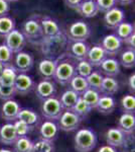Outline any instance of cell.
I'll list each match as a JSON object with an SVG mask.
<instances>
[{
  "label": "cell",
  "instance_id": "6da1fadb",
  "mask_svg": "<svg viewBox=\"0 0 135 152\" xmlns=\"http://www.w3.org/2000/svg\"><path fill=\"white\" fill-rule=\"evenodd\" d=\"M56 60H58V63H56L53 79L56 80V82H58L63 86L69 85L71 79L76 75V64L73 60L65 57V56L56 59Z\"/></svg>",
  "mask_w": 135,
  "mask_h": 152
},
{
  "label": "cell",
  "instance_id": "7a4b0ae2",
  "mask_svg": "<svg viewBox=\"0 0 135 152\" xmlns=\"http://www.w3.org/2000/svg\"><path fill=\"white\" fill-rule=\"evenodd\" d=\"M98 143L97 134L93 130L84 128L77 131L74 138V146L77 152H91Z\"/></svg>",
  "mask_w": 135,
  "mask_h": 152
},
{
  "label": "cell",
  "instance_id": "3957f363",
  "mask_svg": "<svg viewBox=\"0 0 135 152\" xmlns=\"http://www.w3.org/2000/svg\"><path fill=\"white\" fill-rule=\"evenodd\" d=\"M20 31L22 33L25 40L30 43H34L40 40L43 37V31L40 24V14H33L32 16L26 19L22 23Z\"/></svg>",
  "mask_w": 135,
  "mask_h": 152
},
{
  "label": "cell",
  "instance_id": "277c9868",
  "mask_svg": "<svg viewBox=\"0 0 135 152\" xmlns=\"http://www.w3.org/2000/svg\"><path fill=\"white\" fill-rule=\"evenodd\" d=\"M91 36V28L85 20H76L68 26L67 38L71 42H86Z\"/></svg>",
  "mask_w": 135,
  "mask_h": 152
},
{
  "label": "cell",
  "instance_id": "5b68a950",
  "mask_svg": "<svg viewBox=\"0 0 135 152\" xmlns=\"http://www.w3.org/2000/svg\"><path fill=\"white\" fill-rule=\"evenodd\" d=\"M43 102V107H41L43 116L48 121H58L64 113V109L60 102V99L55 96L45 99Z\"/></svg>",
  "mask_w": 135,
  "mask_h": 152
},
{
  "label": "cell",
  "instance_id": "8992f818",
  "mask_svg": "<svg viewBox=\"0 0 135 152\" xmlns=\"http://www.w3.org/2000/svg\"><path fill=\"white\" fill-rule=\"evenodd\" d=\"M58 121V129L65 132L77 131L82 123V119L76 115L73 111H64L62 116L60 117Z\"/></svg>",
  "mask_w": 135,
  "mask_h": 152
},
{
  "label": "cell",
  "instance_id": "52a82bcc",
  "mask_svg": "<svg viewBox=\"0 0 135 152\" xmlns=\"http://www.w3.org/2000/svg\"><path fill=\"white\" fill-rule=\"evenodd\" d=\"M4 44L12 53L16 54L23 50V48L25 47L26 40L20 31V29L15 28L10 31L6 37H4Z\"/></svg>",
  "mask_w": 135,
  "mask_h": 152
},
{
  "label": "cell",
  "instance_id": "ba28073f",
  "mask_svg": "<svg viewBox=\"0 0 135 152\" xmlns=\"http://www.w3.org/2000/svg\"><path fill=\"white\" fill-rule=\"evenodd\" d=\"M14 88L16 94L21 95H26L30 94L35 87V83L31 76L27 73H18L16 76V79L14 81Z\"/></svg>",
  "mask_w": 135,
  "mask_h": 152
},
{
  "label": "cell",
  "instance_id": "9c48e42d",
  "mask_svg": "<svg viewBox=\"0 0 135 152\" xmlns=\"http://www.w3.org/2000/svg\"><path fill=\"white\" fill-rule=\"evenodd\" d=\"M14 67L19 73H27L32 69L34 65V58L30 53L21 51L16 53L13 58Z\"/></svg>",
  "mask_w": 135,
  "mask_h": 152
},
{
  "label": "cell",
  "instance_id": "30bf717a",
  "mask_svg": "<svg viewBox=\"0 0 135 152\" xmlns=\"http://www.w3.org/2000/svg\"><path fill=\"white\" fill-rule=\"evenodd\" d=\"M35 90V94L38 95V99H40L41 100H45L51 97H55L56 94V82L53 80H46L43 79L41 81H40L34 87Z\"/></svg>",
  "mask_w": 135,
  "mask_h": 152
},
{
  "label": "cell",
  "instance_id": "8fae6325",
  "mask_svg": "<svg viewBox=\"0 0 135 152\" xmlns=\"http://www.w3.org/2000/svg\"><path fill=\"white\" fill-rule=\"evenodd\" d=\"M122 44H123V42L115 34H110V35L105 36L102 39L100 45L103 48V50L106 52L107 56H115L122 49Z\"/></svg>",
  "mask_w": 135,
  "mask_h": 152
},
{
  "label": "cell",
  "instance_id": "7c38bea8",
  "mask_svg": "<svg viewBox=\"0 0 135 152\" xmlns=\"http://www.w3.org/2000/svg\"><path fill=\"white\" fill-rule=\"evenodd\" d=\"M21 107L18 102L14 99H9L4 102L1 105V110H0V115L1 118L6 122H12L17 120L19 112H20Z\"/></svg>",
  "mask_w": 135,
  "mask_h": 152
},
{
  "label": "cell",
  "instance_id": "4fadbf2b",
  "mask_svg": "<svg viewBox=\"0 0 135 152\" xmlns=\"http://www.w3.org/2000/svg\"><path fill=\"white\" fill-rule=\"evenodd\" d=\"M40 24L43 28V37L48 39H56L62 35L58 23L51 16L40 15Z\"/></svg>",
  "mask_w": 135,
  "mask_h": 152
},
{
  "label": "cell",
  "instance_id": "5bb4252c",
  "mask_svg": "<svg viewBox=\"0 0 135 152\" xmlns=\"http://www.w3.org/2000/svg\"><path fill=\"white\" fill-rule=\"evenodd\" d=\"M125 19V11L122 8L115 6L109 9L104 14V23L108 28L115 29Z\"/></svg>",
  "mask_w": 135,
  "mask_h": 152
},
{
  "label": "cell",
  "instance_id": "9a60e30c",
  "mask_svg": "<svg viewBox=\"0 0 135 152\" xmlns=\"http://www.w3.org/2000/svg\"><path fill=\"white\" fill-rule=\"evenodd\" d=\"M90 47L91 46L87 43V41L86 42H72V44H71L68 48L69 56H70L71 58H73L74 60H77V61L86 60Z\"/></svg>",
  "mask_w": 135,
  "mask_h": 152
},
{
  "label": "cell",
  "instance_id": "2e32d148",
  "mask_svg": "<svg viewBox=\"0 0 135 152\" xmlns=\"http://www.w3.org/2000/svg\"><path fill=\"white\" fill-rule=\"evenodd\" d=\"M100 72L107 77H116L120 74L121 66L117 59L113 57H107L99 66Z\"/></svg>",
  "mask_w": 135,
  "mask_h": 152
},
{
  "label": "cell",
  "instance_id": "e0dca14e",
  "mask_svg": "<svg viewBox=\"0 0 135 152\" xmlns=\"http://www.w3.org/2000/svg\"><path fill=\"white\" fill-rule=\"evenodd\" d=\"M58 60H53V59H43L40 61L38 65V71L43 79L46 80H53L55 77L56 68Z\"/></svg>",
  "mask_w": 135,
  "mask_h": 152
},
{
  "label": "cell",
  "instance_id": "ac0fdd59",
  "mask_svg": "<svg viewBox=\"0 0 135 152\" xmlns=\"http://www.w3.org/2000/svg\"><path fill=\"white\" fill-rule=\"evenodd\" d=\"M107 57H108L107 54L103 50L101 45H94L93 47H90L86 60H87L93 67H99V66L101 65V63Z\"/></svg>",
  "mask_w": 135,
  "mask_h": 152
},
{
  "label": "cell",
  "instance_id": "d6986e66",
  "mask_svg": "<svg viewBox=\"0 0 135 152\" xmlns=\"http://www.w3.org/2000/svg\"><path fill=\"white\" fill-rule=\"evenodd\" d=\"M126 136L123 132L118 128H110L107 130L105 134V139H106L107 145L112 146L114 148H118L123 145Z\"/></svg>",
  "mask_w": 135,
  "mask_h": 152
},
{
  "label": "cell",
  "instance_id": "ffe728a7",
  "mask_svg": "<svg viewBox=\"0 0 135 152\" xmlns=\"http://www.w3.org/2000/svg\"><path fill=\"white\" fill-rule=\"evenodd\" d=\"M78 13L85 18H95L99 13L96 0H83L80 5L76 8Z\"/></svg>",
  "mask_w": 135,
  "mask_h": 152
},
{
  "label": "cell",
  "instance_id": "44dd1931",
  "mask_svg": "<svg viewBox=\"0 0 135 152\" xmlns=\"http://www.w3.org/2000/svg\"><path fill=\"white\" fill-rule=\"evenodd\" d=\"M18 138L13 123H7L0 127V142L4 145H13Z\"/></svg>",
  "mask_w": 135,
  "mask_h": 152
},
{
  "label": "cell",
  "instance_id": "7402d4cb",
  "mask_svg": "<svg viewBox=\"0 0 135 152\" xmlns=\"http://www.w3.org/2000/svg\"><path fill=\"white\" fill-rule=\"evenodd\" d=\"M58 126L53 121H45L40 127V134L41 139L48 141H55L58 134Z\"/></svg>",
  "mask_w": 135,
  "mask_h": 152
},
{
  "label": "cell",
  "instance_id": "603a6c76",
  "mask_svg": "<svg viewBox=\"0 0 135 152\" xmlns=\"http://www.w3.org/2000/svg\"><path fill=\"white\" fill-rule=\"evenodd\" d=\"M118 129L121 130L125 135L133 134L135 129V116L134 114L123 113L118 120Z\"/></svg>",
  "mask_w": 135,
  "mask_h": 152
},
{
  "label": "cell",
  "instance_id": "cb8c5ba5",
  "mask_svg": "<svg viewBox=\"0 0 135 152\" xmlns=\"http://www.w3.org/2000/svg\"><path fill=\"white\" fill-rule=\"evenodd\" d=\"M115 107H116V100L114 97L110 96V95H101L95 109L100 114L109 115L113 113Z\"/></svg>",
  "mask_w": 135,
  "mask_h": 152
},
{
  "label": "cell",
  "instance_id": "d4e9b609",
  "mask_svg": "<svg viewBox=\"0 0 135 152\" xmlns=\"http://www.w3.org/2000/svg\"><path fill=\"white\" fill-rule=\"evenodd\" d=\"M18 71L14 67L13 64L4 66V69L0 74V85L3 86H13Z\"/></svg>",
  "mask_w": 135,
  "mask_h": 152
},
{
  "label": "cell",
  "instance_id": "484cf974",
  "mask_svg": "<svg viewBox=\"0 0 135 152\" xmlns=\"http://www.w3.org/2000/svg\"><path fill=\"white\" fill-rule=\"evenodd\" d=\"M17 120H20V121L26 123L30 128H34L40 124V117L34 111L28 109H21L17 116Z\"/></svg>",
  "mask_w": 135,
  "mask_h": 152
},
{
  "label": "cell",
  "instance_id": "4316f807",
  "mask_svg": "<svg viewBox=\"0 0 135 152\" xmlns=\"http://www.w3.org/2000/svg\"><path fill=\"white\" fill-rule=\"evenodd\" d=\"M119 90V83L115 77H107L105 76L103 78V81L100 88V94H103V95H110L112 96L113 94H117Z\"/></svg>",
  "mask_w": 135,
  "mask_h": 152
},
{
  "label": "cell",
  "instance_id": "83f0119b",
  "mask_svg": "<svg viewBox=\"0 0 135 152\" xmlns=\"http://www.w3.org/2000/svg\"><path fill=\"white\" fill-rule=\"evenodd\" d=\"M79 97L80 95L76 94L74 90L68 89L61 95V97L58 99H60V102L62 104L64 111H71L74 107V105L76 104V102H78Z\"/></svg>",
  "mask_w": 135,
  "mask_h": 152
},
{
  "label": "cell",
  "instance_id": "f1b7e54d",
  "mask_svg": "<svg viewBox=\"0 0 135 152\" xmlns=\"http://www.w3.org/2000/svg\"><path fill=\"white\" fill-rule=\"evenodd\" d=\"M69 85H70V87H71L70 89L74 90V91L79 94L80 96L89 88V85H88L86 78L82 77V76H80V75H77V74L71 79Z\"/></svg>",
  "mask_w": 135,
  "mask_h": 152
},
{
  "label": "cell",
  "instance_id": "f546056e",
  "mask_svg": "<svg viewBox=\"0 0 135 152\" xmlns=\"http://www.w3.org/2000/svg\"><path fill=\"white\" fill-rule=\"evenodd\" d=\"M120 66L126 68V69H131L135 66V52L134 49L127 48L126 50L123 51L120 55Z\"/></svg>",
  "mask_w": 135,
  "mask_h": 152
},
{
  "label": "cell",
  "instance_id": "4dcf8cb0",
  "mask_svg": "<svg viewBox=\"0 0 135 152\" xmlns=\"http://www.w3.org/2000/svg\"><path fill=\"white\" fill-rule=\"evenodd\" d=\"M15 19L12 16L5 15L0 18V37H2V38L6 37L10 31L15 29Z\"/></svg>",
  "mask_w": 135,
  "mask_h": 152
},
{
  "label": "cell",
  "instance_id": "1f68e13d",
  "mask_svg": "<svg viewBox=\"0 0 135 152\" xmlns=\"http://www.w3.org/2000/svg\"><path fill=\"white\" fill-rule=\"evenodd\" d=\"M14 152H31L33 147V142L28 136L18 137L13 144Z\"/></svg>",
  "mask_w": 135,
  "mask_h": 152
},
{
  "label": "cell",
  "instance_id": "d6a6232c",
  "mask_svg": "<svg viewBox=\"0 0 135 152\" xmlns=\"http://www.w3.org/2000/svg\"><path fill=\"white\" fill-rule=\"evenodd\" d=\"M115 31H116L115 35L118 37L122 42H124L131 34L134 33V26L130 23L123 21L115 28Z\"/></svg>",
  "mask_w": 135,
  "mask_h": 152
},
{
  "label": "cell",
  "instance_id": "836d02e7",
  "mask_svg": "<svg viewBox=\"0 0 135 152\" xmlns=\"http://www.w3.org/2000/svg\"><path fill=\"white\" fill-rule=\"evenodd\" d=\"M100 96H101L100 92L97 91V90H95V89H92V88H88L84 94L81 95V97H82V99L87 102V104L89 105L92 110L96 107Z\"/></svg>",
  "mask_w": 135,
  "mask_h": 152
},
{
  "label": "cell",
  "instance_id": "e575fe53",
  "mask_svg": "<svg viewBox=\"0 0 135 152\" xmlns=\"http://www.w3.org/2000/svg\"><path fill=\"white\" fill-rule=\"evenodd\" d=\"M71 111H73L76 115H78V116L83 120L88 117V115L91 113L92 109H91L89 105L87 104V102L80 96L79 99H78V102H76V104L74 105V107L71 110Z\"/></svg>",
  "mask_w": 135,
  "mask_h": 152
},
{
  "label": "cell",
  "instance_id": "d590c367",
  "mask_svg": "<svg viewBox=\"0 0 135 152\" xmlns=\"http://www.w3.org/2000/svg\"><path fill=\"white\" fill-rule=\"evenodd\" d=\"M103 78L104 76L100 71H93L91 74L86 78L87 80V83L89 85V88H92V89H95L97 91L100 92V88H101V84L103 81Z\"/></svg>",
  "mask_w": 135,
  "mask_h": 152
},
{
  "label": "cell",
  "instance_id": "8d00e7d4",
  "mask_svg": "<svg viewBox=\"0 0 135 152\" xmlns=\"http://www.w3.org/2000/svg\"><path fill=\"white\" fill-rule=\"evenodd\" d=\"M31 152H55V144L53 141L40 139L33 142V147Z\"/></svg>",
  "mask_w": 135,
  "mask_h": 152
},
{
  "label": "cell",
  "instance_id": "74e56055",
  "mask_svg": "<svg viewBox=\"0 0 135 152\" xmlns=\"http://www.w3.org/2000/svg\"><path fill=\"white\" fill-rule=\"evenodd\" d=\"M93 71H94L93 66L87 60L78 61V63L76 64V74L82 76L84 78H87Z\"/></svg>",
  "mask_w": 135,
  "mask_h": 152
},
{
  "label": "cell",
  "instance_id": "f35d334b",
  "mask_svg": "<svg viewBox=\"0 0 135 152\" xmlns=\"http://www.w3.org/2000/svg\"><path fill=\"white\" fill-rule=\"evenodd\" d=\"M120 104L124 113L134 114L135 112V97L132 94H126L120 100Z\"/></svg>",
  "mask_w": 135,
  "mask_h": 152
},
{
  "label": "cell",
  "instance_id": "ab89813d",
  "mask_svg": "<svg viewBox=\"0 0 135 152\" xmlns=\"http://www.w3.org/2000/svg\"><path fill=\"white\" fill-rule=\"evenodd\" d=\"M14 58V54L8 49L5 44L0 45V63H2L4 66L12 64V61Z\"/></svg>",
  "mask_w": 135,
  "mask_h": 152
},
{
  "label": "cell",
  "instance_id": "60d3db41",
  "mask_svg": "<svg viewBox=\"0 0 135 152\" xmlns=\"http://www.w3.org/2000/svg\"><path fill=\"white\" fill-rule=\"evenodd\" d=\"M13 126L14 129H15V132L18 137H25L27 136L30 132V127L28 126L26 123L20 121V120H16V121L13 122Z\"/></svg>",
  "mask_w": 135,
  "mask_h": 152
},
{
  "label": "cell",
  "instance_id": "b9f144b4",
  "mask_svg": "<svg viewBox=\"0 0 135 152\" xmlns=\"http://www.w3.org/2000/svg\"><path fill=\"white\" fill-rule=\"evenodd\" d=\"M16 91L14 86H3L0 85V99L6 102L9 99H13L15 96Z\"/></svg>",
  "mask_w": 135,
  "mask_h": 152
},
{
  "label": "cell",
  "instance_id": "7bdbcfd3",
  "mask_svg": "<svg viewBox=\"0 0 135 152\" xmlns=\"http://www.w3.org/2000/svg\"><path fill=\"white\" fill-rule=\"evenodd\" d=\"M96 3H97L99 11L106 12L116 6L117 2L116 0H96Z\"/></svg>",
  "mask_w": 135,
  "mask_h": 152
},
{
  "label": "cell",
  "instance_id": "ee69618b",
  "mask_svg": "<svg viewBox=\"0 0 135 152\" xmlns=\"http://www.w3.org/2000/svg\"><path fill=\"white\" fill-rule=\"evenodd\" d=\"M123 148V152H134V137L133 135H127L123 145L121 146Z\"/></svg>",
  "mask_w": 135,
  "mask_h": 152
},
{
  "label": "cell",
  "instance_id": "f6af8a7d",
  "mask_svg": "<svg viewBox=\"0 0 135 152\" xmlns=\"http://www.w3.org/2000/svg\"><path fill=\"white\" fill-rule=\"evenodd\" d=\"M9 11H10V4L6 0H0V18L8 15Z\"/></svg>",
  "mask_w": 135,
  "mask_h": 152
},
{
  "label": "cell",
  "instance_id": "bcb514c9",
  "mask_svg": "<svg viewBox=\"0 0 135 152\" xmlns=\"http://www.w3.org/2000/svg\"><path fill=\"white\" fill-rule=\"evenodd\" d=\"M82 1L83 0H64V2H65L66 5H67L69 8H73V9L77 8Z\"/></svg>",
  "mask_w": 135,
  "mask_h": 152
},
{
  "label": "cell",
  "instance_id": "7dc6e473",
  "mask_svg": "<svg viewBox=\"0 0 135 152\" xmlns=\"http://www.w3.org/2000/svg\"><path fill=\"white\" fill-rule=\"evenodd\" d=\"M123 43L126 44V45L128 46V48L134 49V47H135V33L131 34V35H130L128 38L123 42Z\"/></svg>",
  "mask_w": 135,
  "mask_h": 152
},
{
  "label": "cell",
  "instance_id": "c3c4849f",
  "mask_svg": "<svg viewBox=\"0 0 135 152\" xmlns=\"http://www.w3.org/2000/svg\"><path fill=\"white\" fill-rule=\"evenodd\" d=\"M128 86H129V89L131 92H134L135 90V74L134 72L132 74H130L129 78H128Z\"/></svg>",
  "mask_w": 135,
  "mask_h": 152
},
{
  "label": "cell",
  "instance_id": "681fc988",
  "mask_svg": "<svg viewBox=\"0 0 135 152\" xmlns=\"http://www.w3.org/2000/svg\"><path fill=\"white\" fill-rule=\"evenodd\" d=\"M97 152H118V151H117V148H114V147H112V146L103 145L98 149Z\"/></svg>",
  "mask_w": 135,
  "mask_h": 152
},
{
  "label": "cell",
  "instance_id": "f907efd6",
  "mask_svg": "<svg viewBox=\"0 0 135 152\" xmlns=\"http://www.w3.org/2000/svg\"><path fill=\"white\" fill-rule=\"evenodd\" d=\"M134 0H116L117 3L121 4V5H129L133 2Z\"/></svg>",
  "mask_w": 135,
  "mask_h": 152
},
{
  "label": "cell",
  "instance_id": "816d5d0a",
  "mask_svg": "<svg viewBox=\"0 0 135 152\" xmlns=\"http://www.w3.org/2000/svg\"><path fill=\"white\" fill-rule=\"evenodd\" d=\"M0 152H14L10 150V149H6V148H0Z\"/></svg>",
  "mask_w": 135,
  "mask_h": 152
},
{
  "label": "cell",
  "instance_id": "f5cc1de1",
  "mask_svg": "<svg viewBox=\"0 0 135 152\" xmlns=\"http://www.w3.org/2000/svg\"><path fill=\"white\" fill-rule=\"evenodd\" d=\"M3 69H4V65L2 64V63H0V74L2 73V71H3Z\"/></svg>",
  "mask_w": 135,
  "mask_h": 152
},
{
  "label": "cell",
  "instance_id": "db71d44e",
  "mask_svg": "<svg viewBox=\"0 0 135 152\" xmlns=\"http://www.w3.org/2000/svg\"><path fill=\"white\" fill-rule=\"evenodd\" d=\"M8 3H10V2H16V1H18V0H6Z\"/></svg>",
  "mask_w": 135,
  "mask_h": 152
}]
</instances>
